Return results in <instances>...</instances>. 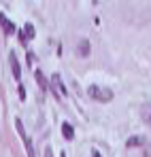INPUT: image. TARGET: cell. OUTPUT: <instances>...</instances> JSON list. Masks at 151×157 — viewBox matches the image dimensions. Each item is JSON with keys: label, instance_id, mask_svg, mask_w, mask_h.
<instances>
[{"label": "cell", "instance_id": "cell-1", "mask_svg": "<svg viewBox=\"0 0 151 157\" xmlns=\"http://www.w3.org/2000/svg\"><path fill=\"white\" fill-rule=\"evenodd\" d=\"M87 94H89L94 100H98V102H109V100H113V91H111L109 87H102V85H92V87L87 89Z\"/></svg>", "mask_w": 151, "mask_h": 157}, {"label": "cell", "instance_id": "cell-2", "mask_svg": "<svg viewBox=\"0 0 151 157\" xmlns=\"http://www.w3.org/2000/svg\"><path fill=\"white\" fill-rule=\"evenodd\" d=\"M9 64H11L13 77H15V78H22V66H19V62H17V55H15V53H9Z\"/></svg>", "mask_w": 151, "mask_h": 157}, {"label": "cell", "instance_id": "cell-3", "mask_svg": "<svg viewBox=\"0 0 151 157\" xmlns=\"http://www.w3.org/2000/svg\"><path fill=\"white\" fill-rule=\"evenodd\" d=\"M51 89H53V94H55V96H58V91H60V96H66V87L62 85L60 75H53V77H51Z\"/></svg>", "mask_w": 151, "mask_h": 157}, {"label": "cell", "instance_id": "cell-4", "mask_svg": "<svg viewBox=\"0 0 151 157\" xmlns=\"http://www.w3.org/2000/svg\"><path fill=\"white\" fill-rule=\"evenodd\" d=\"M134 147H145V138L143 136H132L126 140V149H134Z\"/></svg>", "mask_w": 151, "mask_h": 157}, {"label": "cell", "instance_id": "cell-5", "mask_svg": "<svg viewBox=\"0 0 151 157\" xmlns=\"http://www.w3.org/2000/svg\"><path fill=\"white\" fill-rule=\"evenodd\" d=\"M30 38H34V26L32 24H26L22 34H19V40L24 43V40H30Z\"/></svg>", "mask_w": 151, "mask_h": 157}, {"label": "cell", "instance_id": "cell-6", "mask_svg": "<svg viewBox=\"0 0 151 157\" xmlns=\"http://www.w3.org/2000/svg\"><path fill=\"white\" fill-rule=\"evenodd\" d=\"M22 136V140H24V144H26V153H28V157H36V153H34V147H32V140H30V136L28 134H19Z\"/></svg>", "mask_w": 151, "mask_h": 157}, {"label": "cell", "instance_id": "cell-7", "mask_svg": "<svg viewBox=\"0 0 151 157\" xmlns=\"http://www.w3.org/2000/svg\"><path fill=\"white\" fill-rule=\"evenodd\" d=\"M0 24H2V28H4V32H6V34H13V32H15V26H13V21H9L4 13H0Z\"/></svg>", "mask_w": 151, "mask_h": 157}, {"label": "cell", "instance_id": "cell-8", "mask_svg": "<svg viewBox=\"0 0 151 157\" xmlns=\"http://www.w3.org/2000/svg\"><path fill=\"white\" fill-rule=\"evenodd\" d=\"M141 117H143V121L151 128V104H143V108H141Z\"/></svg>", "mask_w": 151, "mask_h": 157}, {"label": "cell", "instance_id": "cell-9", "mask_svg": "<svg viewBox=\"0 0 151 157\" xmlns=\"http://www.w3.org/2000/svg\"><path fill=\"white\" fill-rule=\"evenodd\" d=\"M62 134H64L66 140H73V138H75V130H73L70 123H64V125H62Z\"/></svg>", "mask_w": 151, "mask_h": 157}, {"label": "cell", "instance_id": "cell-10", "mask_svg": "<svg viewBox=\"0 0 151 157\" xmlns=\"http://www.w3.org/2000/svg\"><path fill=\"white\" fill-rule=\"evenodd\" d=\"M34 77H36V81H38V85H41V89L45 91V89H47V81H45V75H43L41 70H36V72H34Z\"/></svg>", "mask_w": 151, "mask_h": 157}, {"label": "cell", "instance_id": "cell-11", "mask_svg": "<svg viewBox=\"0 0 151 157\" xmlns=\"http://www.w3.org/2000/svg\"><path fill=\"white\" fill-rule=\"evenodd\" d=\"M87 53H89V43H87V40H81V43H79V55L85 57Z\"/></svg>", "mask_w": 151, "mask_h": 157}, {"label": "cell", "instance_id": "cell-12", "mask_svg": "<svg viewBox=\"0 0 151 157\" xmlns=\"http://www.w3.org/2000/svg\"><path fill=\"white\" fill-rule=\"evenodd\" d=\"M45 157H53V149L51 147H45V153H43Z\"/></svg>", "mask_w": 151, "mask_h": 157}, {"label": "cell", "instance_id": "cell-13", "mask_svg": "<svg viewBox=\"0 0 151 157\" xmlns=\"http://www.w3.org/2000/svg\"><path fill=\"white\" fill-rule=\"evenodd\" d=\"M92 157H100V153L98 151H92Z\"/></svg>", "mask_w": 151, "mask_h": 157}, {"label": "cell", "instance_id": "cell-14", "mask_svg": "<svg viewBox=\"0 0 151 157\" xmlns=\"http://www.w3.org/2000/svg\"><path fill=\"white\" fill-rule=\"evenodd\" d=\"M60 157H66V155H64V153H62V155H60Z\"/></svg>", "mask_w": 151, "mask_h": 157}]
</instances>
